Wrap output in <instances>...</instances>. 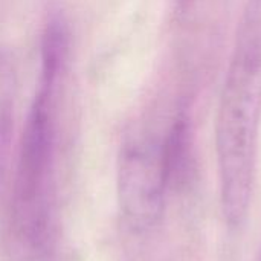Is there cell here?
I'll return each mask as SVG.
<instances>
[{
  "label": "cell",
  "instance_id": "cell-1",
  "mask_svg": "<svg viewBox=\"0 0 261 261\" xmlns=\"http://www.w3.org/2000/svg\"><path fill=\"white\" fill-rule=\"evenodd\" d=\"M261 116V32L249 29L229 67L217 121L222 211L229 226L243 223L252 199Z\"/></svg>",
  "mask_w": 261,
  "mask_h": 261
},
{
  "label": "cell",
  "instance_id": "cell-2",
  "mask_svg": "<svg viewBox=\"0 0 261 261\" xmlns=\"http://www.w3.org/2000/svg\"><path fill=\"white\" fill-rule=\"evenodd\" d=\"M57 41L47 43L43 86L35 98L23 132L20 158L15 174L11 231L18 254L38 258L47 243L49 205L47 185L52 164V116L50 96L57 72Z\"/></svg>",
  "mask_w": 261,
  "mask_h": 261
},
{
  "label": "cell",
  "instance_id": "cell-3",
  "mask_svg": "<svg viewBox=\"0 0 261 261\" xmlns=\"http://www.w3.org/2000/svg\"><path fill=\"white\" fill-rule=\"evenodd\" d=\"M184 153V128L176 125L165 139L130 147L119 167V203L136 231L151 228L162 216L167 188Z\"/></svg>",
  "mask_w": 261,
  "mask_h": 261
}]
</instances>
